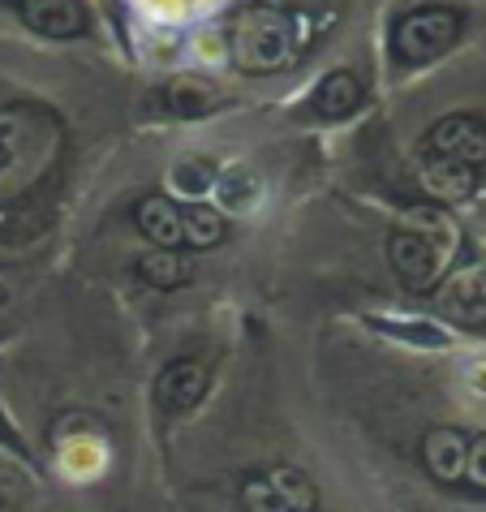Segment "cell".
Segmentation results:
<instances>
[{"label":"cell","mask_w":486,"mask_h":512,"mask_svg":"<svg viewBox=\"0 0 486 512\" xmlns=\"http://www.w3.org/2000/svg\"><path fill=\"white\" fill-rule=\"evenodd\" d=\"M486 177V117L448 112L418 142V181L435 203H465Z\"/></svg>","instance_id":"6da1fadb"},{"label":"cell","mask_w":486,"mask_h":512,"mask_svg":"<svg viewBox=\"0 0 486 512\" xmlns=\"http://www.w3.org/2000/svg\"><path fill=\"white\" fill-rule=\"evenodd\" d=\"M452 254H456V229L443 216H435V211H422L418 220L396 224L388 237L392 272L409 293L439 289L452 276Z\"/></svg>","instance_id":"7a4b0ae2"},{"label":"cell","mask_w":486,"mask_h":512,"mask_svg":"<svg viewBox=\"0 0 486 512\" xmlns=\"http://www.w3.org/2000/svg\"><path fill=\"white\" fill-rule=\"evenodd\" d=\"M228 52H233V65L246 74H280L302 52V18L276 5L241 9L233 31H228Z\"/></svg>","instance_id":"3957f363"},{"label":"cell","mask_w":486,"mask_h":512,"mask_svg":"<svg viewBox=\"0 0 486 512\" xmlns=\"http://www.w3.org/2000/svg\"><path fill=\"white\" fill-rule=\"evenodd\" d=\"M56 130L44 108H0V190L31 186L52 155Z\"/></svg>","instance_id":"277c9868"},{"label":"cell","mask_w":486,"mask_h":512,"mask_svg":"<svg viewBox=\"0 0 486 512\" xmlns=\"http://www.w3.org/2000/svg\"><path fill=\"white\" fill-rule=\"evenodd\" d=\"M465 31V13L452 9V5H422V9H409L400 13L396 26H392V52L400 65L409 69H422V65H435L439 56H448L456 48V39Z\"/></svg>","instance_id":"5b68a950"},{"label":"cell","mask_w":486,"mask_h":512,"mask_svg":"<svg viewBox=\"0 0 486 512\" xmlns=\"http://www.w3.org/2000/svg\"><path fill=\"white\" fill-rule=\"evenodd\" d=\"M237 504L241 512H319V487L302 465L271 461L241 478Z\"/></svg>","instance_id":"8992f818"},{"label":"cell","mask_w":486,"mask_h":512,"mask_svg":"<svg viewBox=\"0 0 486 512\" xmlns=\"http://www.w3.org/2000/svg\"><path fill=\"white\" fill-rule=\"evenodd\" d=\"M469 439H474V431H469V426H456V422H439V426H426V431H422L418 461H422L426 478H431L435 487L461 495V487H465V461H469Z\"/></svg>","instance_id":"52a82bcc"},{"label":"cell","mask_w":486,"mask_h":512,"mask_svg":"<svg viewBox=\"0 0 486 512\" xmlns=\"http://www.w3.org/2000/svg\"><path fill=\"white\" fill-rule=\"evenodd\" d=\"M207 392H211V366L198 362V358H173L151 383L155 409L173 422L194 414V409L207 401Z\"/></svg>","instance_id":"ba28073f"},{"label":"cell","mask_w":486,"mask_h":512,"mask_svg":"<svg viewBox=\"0 0 486 512\" xmlns=\"http://www.w3.org/2000/svg\"><path fill=\"white\" fill-rule=\"evenodd\" d=\"M13 13L44 39H78L87 35V5L82 0H9Z\"/></svg>","instance_id":"9c48e42d"},{"label":"cell","mask_w":486,"mask_h":512,"mask_svg":"<svg viewBox=\"0 0 486 512\" xmlns=\"http://www.w3.org/2000/svg\"><path fill=\"white\" fill-rule=\"evenodd\" d=\"M134 224L155 250H181L185 254V207L168 194H147L134 207Z\"/></svg>","instance_id":"30bf717a"},{"label":"cell","mask_w":486,"mask_h":512,"mask_svg":"<svg viewBox=\"0 0 486 512\" xmlns=\"http://www.w3.org/2000/svg\"><path fill=\"white\" fill-rule=\"evenodd\" d=\"M439 310L452 323L486 327V272L482 267H465V272H452L448 280H443Z\"/></svg>","instance_id":"8fae6325"},{"label":"cell","mask_w":486,"mask_h":512,"mask_svg":"<svg viewBox=\"0 0 486 512\" xmlns=\"http://www.w3.org/2000/svg\"><path fill=\"white\" fill-rule=\"evenodd\" d=\"M362 99H366L362 78H357L353 69H332V74L314 87L310 112L319 121H345V117H353V112L362 108Z\"/></svg>","instance_id":"7c38bea8"},{"label":"cell","mask_w":486,"mask_h":512,"mask_svg":"<svg viewBox=\"0 0 486 512\" xmlns=\"http://www.w3.org/2000/svg\"><path fill=\"white\" fill-rule=\"evenodd\" d=\"M224 237H228V220H224V211L203 207V203H190V207H185V254L216 250Z\"/></svg>","instance_id":"4fadbf2b"},{"label":"cell","mask_w":486,"mask_h":512,"mask_svg":"<svg viewBox=\"0 0 486 512\" xmlns=\"http://www.w3.org/2000/svg\"><path fill=\"white\" fill-rule=\"evenodd\" d=\"M138 276L151 284V289H181L190 280V259L181 250H151L147 259L138 263Z\"/></svg>","instance_id":"5bb4252c"},{"label":"cell","mask_w":486,"mask_h":512,"mask_svg":"<svg viewBox=\"0 0 486 512\" xmlns=\"http://www.w3.org/2000/svg\"><path fill=\"white\" fill-rule=\"evenodd\" d=\"M469 500H486V431H474L469 439V461H465V487Z\"/></svg>","instance_id":"9a60e30c"},{"label":"cell","mask_w":486,"mask_h":512,"mask_svg":"<svg viewBox=\"0 0 486 512\" xmlns=\"http://www.w3.org/2000/svg\"><path fill=\"white\" fill-rule=\"evenodd\" d=\"M0 448H9L13 457H22V461H31L35 465V457H31V448H26V439L18 435V426L9 422V414L5 409H0Z\"/></svg>","instance_id":"2e32d148"},{"label":"cell","mask_w":486,"mask_h":512,"mask_svg":"<svg viewBox=\"0 0 486 512\" xmlns=\"http://www.w3.org/2000/svg\"><path fill=\"white\" fill-rule=\"evenodd\" d=\"M173 177L181 181L185 194H203V190L211 186V173H207V168H198V164H177Z\"/></svg>","instance_id":"e0dca14e"}]
</instances>
